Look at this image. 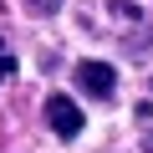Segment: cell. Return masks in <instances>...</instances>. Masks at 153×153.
Masks as SVG:
<instances>
[{
	"label": "cell",
	"instance_id": "7a4b0ae2",
	"mask_svg": "<svg viewBox=\"0 0 153 153\" xmlns=\"http://www.w3.org/2000/svg\"><path fill=\"white\" fill-rule=\"evenodd\" d=\"M71 82L82 87V92H92V97H112L117 92V71L107 61H76L71 66Z\"/></svg>",
	"mask_w": 153,
	"mask_h": 153
},
{
	"label": "cell",
	"instance_id": "6da1fadb",
	"mask_svg": "<svg viewBox=\"0 0 153 153\" xmlns=\"http://www.w3.org/2000/svg\"><path fill=\"white\" fill-rule=\"evenodd\" d=\"M46 123H51V133H56L61 143H71L76 133H82V107H76L66 92H51V97H46Z\"/></svg>",
	"mask_w": 153,
	"mask_h": 153
},
{
	"label": "cell",
	"instance_id": "277c9868",
	"mask_svg": "<svg viewBox=\"0 0 153 153\" xmlns=\"http://www.w3.org/2000/svg\"><path fill=\"white\" fill-rule=\"evenodd\" d=\"M26 5H31L36 16H51V10H61V0H26Z\"/></svg>",
	"mask_w": 153,
	"mask_h": 153
},
{
	"label": "cell",
	"instance_id": "5b68a950",
	"mask_svg": "<svg viewBox=\"0 0 153 153\" xmlns=\"http://www.w3.org/2000/svg\"><path fill=\"white\" fill-rule=\"evenodd\" d=\"M148 148H153V133H148Z\"/></svg>",
	"mask_w": 153,
	"mask_h": 153
},
{
	"label": "cell",
	"instance_id": "3957f363",
	"mask_svg": "<svg viewBox=\"0 0 153 153\" xmlns=\"http://www.w3.org/2000/svg\"><path fill=\"white\" fill-rule=\"evenodd\" d=\"M10 76H16V56L0 46V82H10Z\"/></svg>",
	"mask_w": 153,
	"mask_h": 153
}]
</instances>
